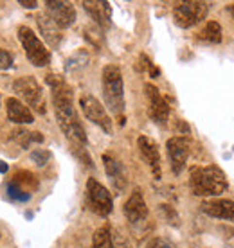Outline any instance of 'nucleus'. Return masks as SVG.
Returning a JSON list of instances; mask_svg holds the SVG:
<instances>
[{
	"label": "nucleus",
	"instance_id": "nucleus-1",
	"mask_svg": "<svg viewBox=\"0 0 234 248\" xmlns=\"http://www.w3.org/2000/svg\"><path fill=\"white\" fill-rule=\"evenodd\" d=\"M47 85L52 90V105H54L56 121L60 124V128L65 135L78 144H86V133L85 128L81 126L78 113L72 101V90L68 87L65 79L56 74L47 76Z\"/></svg>",
	"mask_w": 234,
	"mask_h": 248
},
{
	"label": "nucleus",
	"instance_id": "nucleus-2",
	"mask_svg": "<svg viewBox=\"0 0 234 248\" xmlns=\"http://www.w3.org/2000/svg\"><path fill=\"white\" fill-rule=\"evenodd\" d=\"M189 184L193 194L197 196H218L229 187L225 173L216 166L193 168L189 174Z\"/></svg>",
	"mask_w": 234,
	"mask_h": 248
},
{
	"label": "nucleus",
	"instance_id": "nucleus-3",
	"mask_svg": "<svg viewBox=\"0 0 234 248\" xmlns=\"http://www.w3.org/2000/svg\"><path fill=\"white\" fill-rule=\"evenodd\" d=\"M103 97L106 106L116 115L124 112V85L121 70L116 65H106L103 68Z\"/></svg>",
	"mask_w": 234,
	"mask_h": 248
},
{
	"label": "nucleus",
	"instance_id": "nucleus-4",
	"mask_svg": "<svg viewBox=\"0 0 234 248\" xmlns=\"http://www.w3.org/2000/svg\"><path fill=\"white\" fill-rule=\"evenodd\" d=\"M15 92L22 95V99L27 103V105L31 106L33 110H36L38 113H45L47 112V108H45V95H43V88L40 87V83H38L33 76H25V78H18V79L15 81Z\"/></svg>",
	"mask_w": 234,
	"mask_h": 248
},
{
	"label": "nucleus",
	"instance_id": "nucleus-5",
	"mask_svg": "<svg viewBox=\"0 0 234 248\" xmlns=\"http://www.w3.org/2000/svg\"><path fill=\"white\" fill-rule=\"evenodd\" d=\"M18 38L25 49V54L29 58V62L34 67H45L50 63V52L47 47L42 44V40L29 29V27H20L18 29Z\"/></svg>",
	"mask_w": 234,
	"mask_h": 248
},
{
	"label": "nucleus",
	"instance_id": "nucleus-6",
	"mask_svg": "<svg viewBox=\"0 0 234 248\" xmlns=\"http://www.w3.org/2000/svg\"><path fill=\"white\" fill-rule=\"evenodd\" d=\"M207 4L205 2H182L179 6L173 9V18H175V24L179 27H193L197 25L198 22H202L207 15Z\"/></svg>",
	"mask_w": 234,
	"mask_h": 248
},
{
	"label": "nucleus",
	"instance_id": "nucleus-7",
	"mask_svg": "<svg viewBox=\"0 0 234 248\" xmlns=\"http://www.w3.org/2000/svg\"><path fill=\"white\" fill-rule=\"evenodd\" d=\"M80 106L88 121H92L94 124H98L105 133H112V130H114V128H112V119H110V115H108V112L105 110V106L99 103V99H96L90 93H85V95H81Z\"/></svg>",
	"mask_w": 234,
	"mask_h": 248
},
{
	"label": "nucleus",
	"instance_id": "nucleus-8",
	"mask_svg": "<svg viewBox=\"0 0 234 248\" xmlns=\"http://www.w3.org/2000/svg\"><path fill=\"white\" fill-rule=\"evenodd\" d=\"M86 194H88V202L92 211L99 216H108L114 209V202H112V194L108 192L105 186H101L98 180L86 182Z\"/></svg>",
	"mask_w": 234,
	"mask_h": 248
},
{
	"label": "nucleus",
	"instance_id": "nucleus-9",
	"mask_svg": "<svg viewBox=\"0 0 234 248\" xmlns=\"http://www.w3.org/2000/svg\"><path fill=\"white\" fill-rule=\"evenodd\" d=\"M167 148V156H169V162H171V169L175 174H180L182 169L185 168V162H187V156H189V149H191V144L185 137H171L166 144Z\"/></svg>",
	"mask_w": 234,
	"mask_h": 248
},
{
	"label": "nucleus",
	"instance_id": "nucleus-10",
	"mask_svg": "<svg viewBox=\"0 0 234 248\" xmlns=\"http://www.w3.org/2000/svg\"><path fill=\"white\" fill-rule=\"evenodd\" d=\"M47 16L54 22L60 29H67L76 22V9L70 2L62 0H47Z\"/></svg>",
	"mask_w": 234,
	"mask_h": 248
},
{
	"label": "nucleus",
	"instance_id": "nucleus-11",
	"mask_svg": "<svg viewBox=\"0 0 234 248\" xmlns=\"http://www.w3.org/2000/svg\"><path fill=\"white\" fill-rule=\"evenodd\" d=\"M146 97H148V113L150 117L153 119L155 123L159 124H166L167 117H169V106H167L166 99L162 97V93L159 92V88L151 85V83H146Z\"/></svg>",
	"mask_w": 234,
	"mask_h": 248
},
{
	"label": "nucleus",
	"instance_id": "nucleus-12",
	"mask_svg": "<svg viewBox=\"0 0 234 248\" xmlns=\"http://www.w3.org/2000/svg\"><path fill=\"white\" fill-rule=\"evenodd\" d=\"M139 151H141L142 158L146 160V164L150 166V169L153 171L155 178L159 180L160 178V153H159V146L155 144V140H151L150 137L141 135L139 137Z\"/></svg>",
	"mask_w": 234,
	"mask_h": 248
},
{
	"label": "nucleus",
	"instance_id": "nucleus-13",
	"mask_svg": "<svg viewBox=\"0 0 234 248\" xmlns=\"http://www.w3.org/2000/svg\"><path fill=\"white\" fill-rule=\"evenodd\" d=\"M124 216L130 223H139L148 216V207H146V202H144L142 192L139 189L132 192L128 202L124 203Z\"/></svg>",
	"mask_w": 234,
	"mask_h": 248
},
{
	"label": "nucleus",
	"instance_id": "nucleus-14",
	"mask_svg": "<svg viewBox=\"0 0 234 248\" xmlns=\"http://www.w3.org/2000/svg\"><path fill=\"white\" fill-rule=\"evenodd\" d=\"M202 211L211 217H220L234 223V202L231 200H211L203 202Z\"/></svg>",
	"mask_w": 234,
	"mask_h": 248
},
{
	"label": "nucleus",
	"instance_id": "nucleus-15",
	"mask_svg": "<svg viewBox=\"0 0 234 248\" xmlns=\"http://www.w3.org/2000/svg\"><path fill=\"white\" fill-rule=\"evenodd\" d=\"M6 110H7V119L15 124H31L34 121V115L29 110V106H25L22 101L9 97L6 101Z\"/></svg>",
	"mask_w": 234,
	"mask_h": 248
},
{
	"label": "nucleus",
	"instance_id": "nucleus-16",
	"mask_svg": "<svg viewBox=\"0 0 234 248\" xmlns=\"http://www.w3.org/2000/svg\"><path fill=\"white\" fill-rule=\"evenodd\" d=\"M85 11L90 15V18L101 27H108L110 25V13L112 7L108 2H83Z\"/></svg>",
	"mask_w": 234,
	"mask_h": 248
},
{
	"label": "nucleus",
	"instance_id": "nucleus-17",
	"mask_svg": "<svg viewBox=\"0 0 234 248\" xmlns=\"http://www.w3.org/2000/svg\"><path fill=\"white\" fill-rule=\"evenodd\" d=\"M36 22H38V27H40V32H42L43 38H45V42H47L50 47H58L60 42H62V29H60L47 15H40L36 18Z\"/></svg>",
	"mask_w": 234,
	"mask_h": 248
},
{
	"label": "nucleus",
	"instance_id": "nucleus-18",
	"mask_svg": "<svg viewBox=\"0 0 234 248\" xmlns=\"http://www.w3.org/2000/svg\"><path fill=\"white\" fill-rule=\"evenodd\" d=\"M103 164H105L106 174L116 182L117 187H119V189L124 187V174H123V166H121V162L116 160L112 155H103Z\"/></svg>",
	"mask_w": 234,
	"mask_h": 248
},
{
	"label": "nucleus",
	"instance_id": "nucleus-19",
	"mask_svg": "<svg viewBox=\"0 0 234 248\" xmlns=\"http://www.w3.org/2000/svg\"><path fill=\"white\" fill-rule=\"evenodd\" d=\"M200 40L209 44H220L222 42V27L218 22H207L205 27L200 31Z\"/></svg>",
	"mask_w": 234,
	"mask_h": 248
},
{
	"label": "nucleus",
	"instance_id": "nucleus-20",
	"mask_svg": "<svg viewBox=\"0 0 234 248\" xmlns=\"http://www.w3.org/2000/svg\"><path fill=\"white\" fill-rule=\"evenodd\" d=\"M92 248H114L112 243V232L108 225H103L101 229H98L94 232L92 237Z\"/></svg>",
	"mask_w": 234,
	"mask_h": 248
},
{
	"label": "nucleus",
	"instance_id": "nucleus-21",
	"mask_svg": "<svg viewBox=\"0 0 234 248\" xmlns=\"http://www.w3.org/2000/svg\"><path fill=\"white\" fill-rule=\"evenodd\" d=\"M13 139L22 146V148H29L31 142H43L42 133L38 131H27V130H15L13 131Z\"/></svg>",
	"mask_w": 234,
	"mask_h": 248
},
{
	"label": "nucleus",
	"instance_id": "nucleus-22",
	"mask_svg": "<svg viewBox=\"0 0 234 248\" xmlns=\"http://www.w3.org/2000/svg\"><path fill=\"white\" fill-rule=\"evenodd\" d=\"M6 191H7V196H9L13 202H27V200L31 198V192L25 191L24 187L18 186L15 180H11L7 184Z\"/></svg>",
	"mask_w": 234,
	"mask_h": 248
},
{
	"label": "nucleus",
	"instance_id": "nucleus-23",
	"mask_svg": "<svg viewBox=\"0 0 234 248\" xmlns=\"http://www.w3.org/2000/svg\"><path fill=\"white\" fill-rule=\"evenodd\" d=\"M49 158H50V153L45 151V149H34V151H31V160L36 166H40V168H43L49 162Z\"/></svg>",
	"mask_w": 234,
	"mask_h": 248
},
{
	"label": "nucleus",
	"instance_id": "nucleus-24",
	"mask_svg": "<svg viewBox=\"0 0 234 248\" xmlns=\"http://www.w3.org/2000/svg\"><path fill=\"white\" fill-rule=\"evenodd\" d=\"M146 248H177L169 239H164V237H153L151 241L146 245Z\"/></svg>",
	"mask_w": 234,
	"mask_h": 248
},
{
	"label": "nucleus",
	"instance_id": "nucleus-25",
	"mask_svg": "<svg viewBox=\"0 0 234 248\" xmlns=\"http://www.w3.org/2000/svg\"><path fill=\"white\" fill-rule=\"evenodd\" d=\"M13 67V56L7 50L0 49V70H7Z\"/></svg>",
	"mask_w": 234,
	"mask_h": 248
},
{
	"label": "nucleus",
	"instance_id": "nucleus-26",
	"mask_svg": "<svg viewBox=\"0 0 234 248\" xmlns=\"http://www.w3.org/2000/svg\"><path fill=\"white\" fill-rule=\"evenodd\" d=\"M112 243H114V248H132L128 239H126V236L121 234V232H117L116 236L112 237Z\"/></svg>",
	"mask_w": 234,
	"mask_h": 248
},
{
	"label": "nucleus",
	"instance_id": "nucleus-27",
	"mask_svg": "<svg viewBox=\"0 0 234 248\" xmlns=\"http://www.w3.org/2000/svg\"><path fill=\"white\" fill-rule=\"evenodd\" d=\"M18 4H20V6L27 7V9H33V7H36V6H38L36 0H20Z\"/></svg>",
	"mask_w": 234,
	"mask_h": 248
},
{
	"label": "nucleus",
	"instance_id": "nucleus-28",
	"mask_svg": "<svg viewBox=\"0 0 234 248\" xmlns=\"http://www.w3.org/2000/svg\"><path fill=\"white\" fill-rule=\"evenodd\" d=\"M7 169H9V166H7L6 162L0 160V173H7Z\"/></svg>",
	"mask_w": 234,
	"mask_h": 248
},
{
	"label": "nucleus",
	"instance_id": "nucleus-29",
	"mask_svg": "<svg viewBox=\"0 0 234 248\" xmlns=\"http://www.w3.org/2000/svg\"><path fill=\"white\" fill-rule=\"evenodd\" d=\"M231 13H233V16H234V4L231 6Z\"/></svg>",
	"mask_w": 234,
	"mask_h": 248
}]
</instances>
